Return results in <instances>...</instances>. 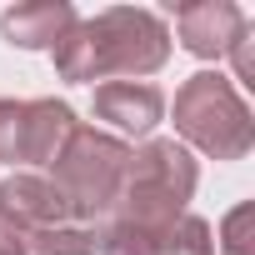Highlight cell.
I'll list each match as a JSON object with an SVG mask.
<instances>
[{
    "label": "cell",
    "instance_id": "1",
    "mask_svg": "<svg viewBox=\"0 0 255 255\" xmlns=\"http://www.w3.org/2000/svg\"><path fill=\"white\" fill-rule=\"evenodd\" d=\"M50 55H55V75L70 85L140 80L170 60V30L145 5H110L90 20H75Z\"/></svg>",
    "mask_w": 255,
    "mask_h": 255
},
{
    "label": "cell",
    "instance_id": "2",
    "mask_svg": "<svg viewBox=\"0 0 255 255\" xmlns=\"http://www.w3.org/2000/svg\"><path fill=\"white\" fill-rule=\"evenodd\" d=\"M195 180H200V165H195V155L180 140H140L130 150V160H125V175H120L110 215L135 225V230H145L160 245L170 220L180 210H190Z\"/></svg>",
    "mask_w": 255,
    "mask_h": 255
},
{
    "label": "cell",
    "instance_id": "3",
    "mask_svg": "<svg viewBox=\"0 0 255 255\" xmlns=\"http://www.w3.org/2000/svg\"><path fill=\"white\" fill-rule=\"evenodd\" d=\"M175 135L210 160H245L255 145V115L230 75L195 70L175 90Z\"/></svg>",
    "mask_w": 255,
    "mask_h": 255
},
{
    "label": "cell",
    "instance_id": "4",
    "mask_svg": "<svg viewBox=\"0 0 255 255\" xmlns=\"http://www.w3.org/2000/svg\"><path fill=\"white\" fill-rule=\"evenodd\" d=\"M125 160H130V145L120 135L95 130V125H75V135L55 155V175H50L75 225H95V220L110 215Z\"/></svg>",
    "mask_w": 255,
    "mask_h": 255
},
{
    "label": "cell",
    "instance_id": "5",
    "mask_svg": "<svg viewBox=\"0 0 255 255\" xmlns=\"http://www.w3.org/2000/svg\"><path fill=\"white\" fill-rule=\"evenodd\" d=\"M75 110L55 95H40V100H20V120H15V150H10V165L30 170V165H55V155L65 150V140L75 135Z\"/></svg>",
    "mask_w": 255,
    "mask_h": 255
},
{
    "label": "cell",
    "instance_id": "6",
    "mask_svg": "<svg viewBox=\"0 0 255 255\" xmlns=\"http://www.w3.org/2000/svg\"><path fill=\"white\" fill-rule=\"evenodd\" d=\"M95 120L110 125V135H150L165 120V90L150 80H105L95 85Z\"/></svg>",
    "mask_w": 255,
    "mask_h": 255
},
{
    "label": "cell",
    "instance_id": "7",
    "mask_svg": "<svg viewBox=\"0 0 255 255\" xmlns=\"http://www.w3.org/2000/svg\"><path fill=\"white\" fill-rule=\"evenodd\" d=\"M245 10L230 5V0H190V5L175 10V30H180V45L195 55V60H220L235 35L245 30Z\"/></svg>",
    "mask_w": 255,
    "mask_h": 255
},
{
    "label": "cell",
    "instance_id": "8",
    "mask_svg": "<svg viewBox=\"0 0 255 255\" xmlns=\"http://www.w3.org/2000/svg\"><path fill=\"white\" fill-rule=\"evenodd\" d=\"M0 220H10L20 230H50V225H65L70 210L55 190L50 175L40 170H15L0 180Z\"/></svg>",
    "mask_w": 255,
    "mask_h": 255
},
{
    "label": "cell",
    "instance_id": "9",
    "mask_svg": "<svg viewBox=\"0 0 255 255\" xmlns=\"http://www.w3.org/2000/svg\"><path fill=\"white\" fill-rule=\"evenodd\" d=\"M75 20L80 15L70 0H25V5H10L0 15V35L20 50H55Z\"/></svg>",
    "mask_w": 255,
    "mask_h": 255
},
{
    "label": "cell",
    "instance_id": "10",
    "mask_svg": "<svg viewBox=\"0 0 255 255\" xmlns=\"http://www.w3.org/2000/svg\"><path fill=\"white\" fill-rule=\"evenodd\" d=\"M160 255H215V230L205 215L180 210L170 220V230L160 235Z\"/></svg>",
    "mask_w": 255,
    "mask_h": 255
},
{
    "label": "cell",
    "instance_id": "11",
    "mask_svg": "<svg viewBox=\"0 0 255 255\" xmlns=\"http://www.w3.org/2000/svg\"><path fill=\"white\" fill-rule=\"evenodd\" d=\"M30 255H95V225H50V230H30Z\"/></svg>",
    "mask_w": 255,
    "mask_h": 255
},
{
    "label": "cell",
    "instance_id": "12",
    "mask_svg": "<svg viewBox=\"0 0 255 255\" xmlns=\"http://www.w3.org/2000/svg\"><path fill=\"white\" fill-rule=\"evenodd\" d=\"M95 250H100V255H160V245H155L145 230L125 225V220H115V215L95 220Z\"/></svg>",
    "mask_w": 255,
    "mask_h": 255
},
{
    "label": "cell",
    "instance_id": "13",
    "mask_svg": "<svg viewBox=\"0 0 255 255\" xmlns=\"http://www.w3.org/2000/svg\"><path fill=\"white\" fill-rule=\"evenodd\" d=\"M245 225H250V205H235V210L225 215V225H220L215 250H225V255H250V245H245Z\"/></svg>",
    "mask_w": 255,
    "mask_h": 255
},
{
    "label": "cell",
    "instance_id": "14",
    "mask_svg": "<svg viewBox=\"0 0 255 255\" xmlns=\"http://www.w3.org/2000/svg\"><path fill=\"white\" fill-rule=\"evenodd\" d=\"M225 55H230V65H235V80H240V85H255V55H250V25H245V30L235 35V45H230Z\"/></svg>",
    "mask_w": 255,
    "mask_h": 255
},
{
    "label": "cell",
    "instance_id": "15",
    "mask_svg": "<svg viewBox=\"0 0 255 255\" xmlns=\"http://www.w3.org/2000/svg\"><path fill=\"white\" fill-rule=\"evenodd\" d=\"M15 120H20V100H0V160L5 165L15 150Z\"/></svg>",
    "mask_w": 255,
    "mask_h": 255
},
{
    "label": "cell",
    "instance_id": "16",
    "mask_svg": "<svg viewBox=\"0 0 255 255\" xmlns=\"http://www.w3.org/2000/svg\"><path fill=\"white\" fill-rule=\"evenodd\" d=\"M0 255H30V230L0 220Z\"/></svg>",
    "mask_w": 255,
    "mask_h": 255
}]
</instances>
